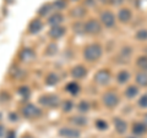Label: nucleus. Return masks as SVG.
I'll return each mask as SVG.
<instances>
[{
	"label": "nucleus",
	"mask_w": 147,
	"mask_h": 138,
	"mask_svg": "<svg viewBox=\"0 0 147 138\" xmlns=\"http://www.w3.org/2000/svg\"><path fill=\"white\" fill-rule=\"evenodd\" d=\"M114 127H115V131L118 133H120V135H123V133L126 132V128H127V125L126 122L123 120V119L120 117H115L114 119Z\"/></svg>",
	"instance_id": "1a4fd4ad"
},
{
	"label": "nucleus",
	"mask_w": 147,
	"mask_h": 138,
	"mask_svg": "<svg viewBox=\"0 0 147 138\" xmlns=\"http://www.w3.org/2000/svg\"><path fill=\"white\" fill-rule=\"evenodd\" d=\"M55 6L59 7V9H61V7L65 6V3H64L63 0H58V1H55Z\"/></svg>",
	"instance_id": "2f4dec72"
},
{
	"label": "nucleus",
	"mask_w": 147,
	"mask_h": 138,
	"mask_svg": "<svg viewBox=\"0 0 147 138\" xmlns=\"http://www.w3.org/2000/svg\"><path fill=\"white\" fill-rule=\"evenodd\" d=\"M112 3L115 4V5H118V4H121L123 3V0H112Z\"/></svg>",
	"instance_id": "f704fd0d"
},
{
	"label": "nucleus",
	"mask_w": 147,
	"mask_h": 138,
	"mask_svg": "<svg viewBox=\"0 0 147 138\" xmlns=\"http://www.w3.org/2000/svg\"><path fill=\"white\" fill-rule=\"evenodd\" d=\"M66 90L71 94H77L80 90V86L77 84L76 82H70V83L66 84Z\"/></svg>",
	"instance_id": "6ab92c4d"
},
{
	"label": "nucleus",
	"mask_w": 147,
	"mask_h": 138,
	"mask_svg": "<svg viewBox=\"0 0 147 138\" xmlns=\"http://www.w3.org/2000/svg\"><path fill=\"white\" fill-rule=\"evenodd\" d=\"M136 64L142 71L147 72V56H140L139 59H137Z\"/></svg>",
	"instance_id": "aec40b11"
},
{
	"label": "nucleus",
	"mask_w": 147,
	"mask_h": 138,
	"mask_svg": "<svg viewBox=\"0 0 147 138\" xmlns=\"http://www.w3.org/2000/svg\"><path fill=\"white\" fill-rule=\"evenodd\" d=\"M58 82H59V78L55 73H49L47 76V80H45V83L49 86H54V84H57Z\"/></svg>",
	"instance_id": "412c9836"
},
{
	"label": "nucleus",
	"mask_w": 147,
	"mask_h": 138,
	"mask_svg": "<svg viewBox=\"0 0 147 138\" xmlns=\"http://www.w3.org/2000/svg\"><path fill=\"white\" fill-rule=\"evenodd\" d=\"M102 53H103V49L99 44L97 43H93V44H90L87 45L84 50V58L86 59L87 61H96L102 56Z\"/></svg>",
	"instance_id": "f257e3e1"
},
{
	"label": "nucleus",
	"mask_w": 147,
	"mask_h": 138,
	"mask_svg": "<svg viewBox=\"0 0 147 138\" xmlns=\"http://www.w3.org/2000/svg\"><path fill=\"white\" fill-rule=\"evenodd\" d=\"M64 21V17L61 13H54V15L49 18V23L52 26H59Z\"/></svg>",
	"instance_id": "f3484780"
},
{
	"label": "nucleus",
	"mask_w": 147,
	"mask_h": 138,
	"mask_svg": "<svg viewBox=\"0 0 147 138\" xmlns=\"http://www.w3.org/2000/svg\"><path fill=\"white\" fill-rule=\"evenodd\" d=\"M96 127L98 128V130H107V127H108V125H107V122L105 121H103V120H97L96 121Z\"/></svg>",
	"instance_id": "a878e982"
},
{
	"label": "nucleus",
	"mask_w": 147,
	"mask_h": 138,
	"mask_svg": "<svg viewBox=\"0 0 147 138\" xmlns=\"http://www.w3.org/2000/svg\"><path fill=\"white\" fill-rule=\"evenodd\" d=\"M28 56H33V53L28 49H25L24 52H22V58L26 59V60H28Z\"/></svg>",
	"instance_id": "c85d7f7f"
},
{
	"label": "nucleus",
	"mask_w": 147,
	"mask_h": 138,
	"mask_svg": "<svg viewBox=\"0 0 147 138\" xmlns=\"http://www.w3.org/2000/svg\"><path fill=\"white\" fill-rule=\"evenodd\" d=\"M71 122L74 123V125H77V126H85L87 123V120L85 117L75 116V117H71Z\"/></svg>",
	"instance_id": "4be33fe9"
},
{
	"label": "nucleus",
	"mask_w": 147,
	"mask_h": 138,
	"mask_svg": "<svg viewBox=\"0 0 147 138\" xmlns=\"http://www.w3.org/2000/svg\"><path fill=\"white\" fill-rule=\"evenodd\" d=\"M59 135L63 138H80L81 132L77 128L72 127H61L59 130Z\"/></svg>",
	"instance_id": "423d86ee"
},
{
	"label": "nucleus",
	"mask_w": 147,
	"mask_h": 138,
	"mask_svg": "<svg viewBox=\"0 0 147 138\" xmlns=\"http://www.w3.org/2000/svg\"><path fill=\"white\" fill-rule=\"evenodd\" d=\"M131 11L129 10V9H121L120 11H119L118 13V18L119 21L123 22V23H126V22H129L131 20Z\"/></svg>",
	"instance_id": "9b49d317"
},
{
	"label": "nucleus",
	"mask_w": 147,
	"mask_h": 138,
	"mask_svg": "<svg viewBox=\"0 0 147 138\" xmlns=\"http://www.w3.org/2000/svg\"><path fill=\"white\" fill-rule=\"evenodd\" d=\"M22 114L27 119H36L40 115V109L38 107H36L34 104H26L22 108Z\"/></svg>",
	"instance_id": "7ed1b4c3"
},
{
	"label": "nucleus",
	"mask_w": 147,
	"mask_h": 138,
	"mask_svg": "<svg viewBox=\"0 0 147 138\" xmlns=\"http://www.w3.org/2000/svg\"><path fill=\"white\" fill-rule=\"evenodd\" d=\"M102 102L107 108H115L119 104V96L114 92H107L102 96Z\"/></svg>",
	"instance_id": "f03ea898"
},
{
	"label": "nucleus",
	"mask_w": 147,
	"mask_h": 138,
	"mask_svg": "<svg viewBox=\"0 0 147 138\" xmlns=\"http://www.w3.org/2000/svg\"><path fill=\"white\" fill-rule=\"evenodd\" d=\"M110 78H112V76H110V72L108 70H99L94 75V82L99 86H105L110 82Z\"/></svg>",
	"instance_id": "20e7f679"
},
{
	"label": "nucleus",
	"mask_w": 147,
	"mask_h": 138,
	"mask_svg": "<svg viewBox=\"0 0 147 138\" xmlns=\"http://www.w3.org/2000/svg\"><path fill=\"white\" fill-rule=\"evenodd\" d=\"M6 135V131H5V127L0 125V138H3L4 136Z\"/></svg>",
	"instance_id": "473e14b6"
},
{
	"label": "nucleus",
	"mask_w": 147,
	"mask_h": 138,
	"mask_svg": "<svg viewBox=\"0 0 147 138\" xmlns=\"http://www.w3.org/2000/svg\"><path fill=\"white\" fill-rule=\"evenodd\" d=\"M86 75H87V70L84 66H81V65L75 66L71 70V76L74 78H84Z\"/></svg>",
	"instance_id": "9d476101"
},
{
	"label": "nucleus",
	"mask_w": 147,
	"mask_h": 138,
	"mask_svg": "<svg viewBox=\"0 0 147 138\" xmlns=\"http://www.w3.org/2000/svg\"><path fill=\"white\" fill-rule=\"evenodd\" d=\"M136 39L137 40H141V42H145V40H147V29H140V31H137Z\"/></svg>",
	"instance_id": "5701e85b"
},
{
	"label": "nucleus",
	"mask_w": 147,
	"mask_h": 138,
	"mask_svg": "<svg viewBox=\"0 0 147 138\" xmlns=\"http://www.w3.org/2000/svg\"><path fill=\"white\" fill-rule=\"evenodd\" d=\"M132 132L135 135H144V133L147 132V126L144 122H135L132 125Z\"/></svg>",
	"instance_id": "ddd939ff"
},
{
	"label": "nucleus",
	"mask_w": 147,
	"mask_h": 138,
	"mask_svg": "<svg viewBox=\"0 0 147 138\" xmlns=\"http://www.w3.org/2000/svg\"><path fill=\"white\" fill-rule=\"evenodd\" d=\"M72 109H74V103L71 100H65V102L63 103V110L65 113H70Z\"/></svg>",
	"instance_id": "b1692460"
},
{
	"label": "nucleus",
	"mask_w": 147,
	"mask_h": 138,
	"mask_svg": "<svg viewBox=\"0 0 147 138\" xmlns=\"http://www.w3.org/2000/svg\"><path fill=\"white\" fill-rule=\"evenodd\" d=\"M117 80H118V82H119L120 84L126 83V82L130 80V73H129L127 71H125V70H123V71H120V72L118 73Z\"/></svg>",
	"instance_id": "dca6fc26"
},
{
	"label": "nucleus",
	"mask_w": 147,
	"mask_h": 138,
	"mask_svg": "<svg viewBox=\"0 0 147 138\" xmlns=\"http://www.w3.org/2000/svg\"><path fill=\"white\" fill-rule=\"evenodd\" d=\"M144 123L147 126V114H145V116H144Z\"/></svg>",
	"instance_id": "c9c22d12"
},
{
	"label": "nucleus",
	"mask_w": 147,
	"mask_h": 138,
	"mask_svg": "<svg viewBox=\"0 0 147 138\" xmlns=\"http://www.w3.org/2000/svg\"><path fill=\"white\" fill-rule=\"evenodd\" d=\"M39 103L44 105V107L55 108L59 105L60 100H59V96H57V95H43V96H40Z\"/></svg>",
	"instance_id": "0eeeda50"
},
{
	"label": "nucleus",
	"mask_w": 147,
	"mask_h": 138,
	"mask_svg": "<svg viewBox=\"0 0 147 138\" xmlns=\"http://www.w3.org/2000/svg\"><path fill=\"white\" fill-rule=\"evenodd\" d=\"M84 29L88 34H97L100 32V23L97 20H88L85 23Z\"/></svg>",
	"instance_id": "39448f33"
},
{
	"label": "nucleus",
	"mask_w": 147,
	"mask_h": 138,
	"mask_svg": "<svg viewBox=\"0 0 147 138\" xmlns=\"http://www.w3.org/2000/svg\"><path fill=\"white\" fill-rule=\"evenodd\" d=\"M79 110L81 113H86L90 110V104L88 102H86V100H82V102H80L79 104Z\"/></svg>",
	"instance_id": "393cba45"
},
{
	"label": "nucleus",
	"mask_w": 147,
	"mask_h": 138,
	"mask_svg": "<svg viewBox=\"0 0 147 138\" xmlns=\"http://www.w3.org/2000/svg\"><path fill=\"white\" fill-rule=\"evenodd\" d=\"M42 27H43V23H42V21L38 20V18H36V20H33L30 23V27H28V29L31 33H37V32H39L40 29H42Z\"/></svg>",
	"instance_id": "4468645a"
},
{
	"label": "nucleus",
	"mask_w": 147,
	"mask_h": 138,
	"mask_svg": "<svg viewBox=\"0 0 147 138\" xmlns=\"http://www.w3.org/2000/svg\"><path fill=\"white\" fill-rule=\"evenodd\" d=\"M85 13V10L82 7H76L75 10H74V12H72V15L74 16H76V17H80V16H82Z\"/></svg>",
	"instance_id": "cd10ccee"
},
{
	"label": "nucleus",
	"mask_w": 147,
	"mask_h": 138,
	"mask_svg": "<svg viewBox=\"0 0 147 138\" xmlns=\"http://www.w3.org/2000/svg\"><path fill=\"white\" fill-rule=\"evenodd\" d=\"M139 105L141 108H147V94H144L139 99Z\"/></svg>",
	"instance_id": "bb28decb"
},
{
	"label": "nucleus",
	"mask_w": 147,
	"mask_h": 138,
	"mask_svg": "<svg viewBox=\"0 0 147 138\" xmlns=\"http://www.w3.org/2000/svg\"><path fill=\"white\" fill-rule=\"evenodd\" d=\"M137 93H139V89H137L136 86H129L127 88L125 89V95L127 96L129 99L135 98V96L137 95Z\"/></svg>",
	"instance_id": "a211bd4d"
},
{
	"label": "nucleus",
	"mask_w": 147,
	"mask_h": 138,
	"mask_svg": "<svg viewBox=\"0 0 147 138\" xmlns=\"http://www.w3.org/2000/svg\"><path fill=\"white\" fill-rule=\"evenodd\" d=\"M10 120L11 121H17V115L16 114H10Z\"/></svg>",
	"instance_id": "72a5a7b5"
},
{
	"label": "nucleus",
	"mask_w": 147,
	"mask_h": 138,
	"mask_svg": "<svg viewBox=\"0 0 147 138\" xmlns=\"http://www.w3.org/2000/svg\"><path fill=\"white\" fill-rule=\"evenodd\" d=\"M136 83L141 86V87H147V72L145 71H141L136 75V78H135Z\"/></svg>",
	"instance_id": "2eb2a0df"
},
{
	"label": "nucleus",
	"mask_w": 147,
	"mask_h": 138,
	"mask_svg": "<svg viewBox=\"0 0 147 138\" xmlns=\"http://www.w3.org/2000/svg\"><path fill=\"white\" fill-rule=\"evenodd\" d=\"M100 22L105 26V27H113L115 25V17L110 11H104L100 15Z\"/></svg>",
	"instance_id": "6e6552de"
},
{
	"label": "nucleus",
	"mask_w": 147,
	"mask_h": 138,
	"mask_svg": "<svg viewBox=\"0 0 147 138\" xmlns=\"http://www.w3.org/2000/svg\"><path fill=\"white\" fill-rule=\"evenodd\" d=\"M22 138H33V137H31V136H24Z\"/></svg>",
	"instance_id": "e433bc0d"
},
{
	"label": "nucleus",
	"mask_w": 147,
	"mask_h": 138,
	"mask_svg": "<svg viewBox=\"0 0 147 138\" xmlns=\"http://www.w3.org/2000/svg\"><path fill=\"white\" fill-rule=\"evenodd\" d=\"M5 138H16L15 131H7L6 135H5Z\"/></svg>",
	"instance_id": "7c9ffc66"
},
{
	"label": "nucleus",
	"mask_w": 147,
	"mask_h": 138,
	"mask_svg": "<svg viewBox=\"0 0 147 138\" xmlns=\"http://www.w3.org/2000/svg\"><path fill=\"white\" fill-rule=\"evenodd\" d=\"M64 33H65V28H63V27H60V26H53V28L49 32L50 37H52V38H55V39L63 37Z\"/></svg>",
	"instance_id": "f8f14e48"
},
{
	"label": "nucleus",
	"mask_w": 147,
	"mask_h": 138,
	"mask_svg": "<svg viewBox=\"0 0 147 138\" xmlns=\"http://www.w3.org/2000/svg\"><path fill=\"white\" fill-rule=\"evenodd\" d=\"M49 9H50V5H45V6H43L42 9H40V11H39V15H47Z\"/></svg>",
	"instance_id": "c756f323"
}]
</instances>
